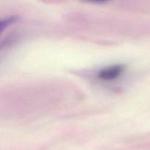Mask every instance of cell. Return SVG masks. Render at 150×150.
Listing matches in <instances>:
<instances>
[{
	"mask_svg": "<svg viewBox=\"0 0 150 150\" xmlns=\"http://www.w3.org/2000/svg\"><path fill=\"white\" fill-rule=\"evenodd\" d=\"M124 69L125 67L123 65H116L102 69L99 72L98 76L103 80H113L120 76Z\"/></svg>",
	"mask_w": 150,
	"mask_h": 150,
	"instance_id": "6da1fadb",
	"label": "cell"
},
{
	"mask_svg": "<svg viewBox=\"0 0 150 150\" xmlns=\"http://www.w3.org/2000/svg\"><path fill=\"white\" fill-rule=\"evenodd\" d=\"M17 21L18 17H16V16H12V17H9L7 18V19H2V20H0V33L4 29H5L6 27L14 24Z\"/></svg>",
	"mask_w": 150,
	"mask_h": 150,
	"instance_id": "7a4b0ae2",
	"label": "cell"
},
{
	"mask_svg": "<svg viewBox=\"0 0 150 150\" xmlns=\"http://www.w3.org/2000/svg\"><path fill=\"white\" fill-rule=\"evenodd\" d=\"M98 1H105V0H98Z\"/></svg>",
	"mask_w": 150,
	"mask_h": 150,
	"instance_id": "3957f363",
	"label": "cell"
}]
</instances>
